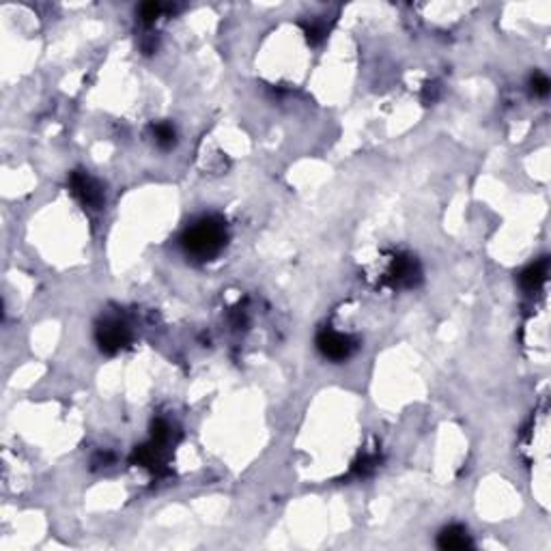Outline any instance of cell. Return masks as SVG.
<instances>
[{
    "mask_svg": "<svg viewBox=\"0 0 551 551\" xmlns=\"http://www.w3.org/2000/svg\"><path fill=\"white\" fill-rule=\"evenodd\" d=\"M222 244H224V229H222V224H218L213 220L199 222L197 226H192L183 237L185 250L201 258L213 256L222 248Z\"/></svg>",
    "mask_w": 551,
    "mask_h": 551,
    "instance_id": "obj_1",
    "label": "cell"
},
{
    "mask_svg": "<svg viewBox=\"0 0 551 551\" xmlns=\"http://www.w3.org/2000/svg\"><path fill=\"white\" fill-rule=\"evenodd\" d=\"M317 345H319L321 353L330 360H345L353 351V343H351L349 336L338 334V332H330V330H326L319 336Z\"/></svg>",
    "mask_w": 551,
    "mask_h": 551,
    "instance_id": "obj_2",
    "label": "cell"
},
{
    "mask_svg": "<svg viewBox=\"0 0 551 551\" xmlns=\"http://www.w3.org/2000/svg\"><path fill=\"white\" fill-rule=\"evenodd\" d=\"M72 187L78 197L82 199V203L91 205V207H100L102 203V190L97 187V183L88 177V175H74L72 177Z\"/></svg>",
    "mask_w": 551,
    "mask_h": 551,
    "instance_id": "obj_3",
    "label": "cell"
},
{
    "mask_svg": "<svg viewBox=\"0 0 551 551\" xmlns=\"http://www.w3.org/2000/svg\"><path fill=\"white\" fill-rule=\"evenodd\" d=\"M97 338H100V345L106 351H117V349H121L127 343V330L117 321H108V323H104V326L100 328V334H97Z\"/></svg>",
    "mask_w": 551,
    "mask_h": 551,
    "instance_id": "obj_4",
    "label": "cell"
},
{
    "mask_svg": "<svg viewBox=\"0 0 551 551\" xmlns=\"http://www.w3.org/2000/svg\"><path fill=\"white\" fill-rule=\"evenodd\" d=\"M439 545L444 549H465V547H470V536L463 528L455 526V528H448V530L442 532Z\"/></svg>",
    "mask_w": 551,
    "mask_h": 551,
    "instance_id": "obj_5",
    "label": "cell"
},
{
    "mask_svg": "<svg viewBox=\"0 0 551 551\" xmlns=\"http://www.w3.org/2000/svg\"><path fill=\"white\" fill-rule=\"evenodd\" d=\"M545 278H547V265L540 263V265H532V267L522 276V282H524L526 288L536 291V288L545 282Z\"/></svg>",
    "mask_w": 551,
    "mask_h": 551,
    "instance_id": "obj_6",
    "label": "cell"
},
{
    "mask_svg": "<svg viewBox=\"0 0 551 551\" xmlns=\"http://www.w3.org/2000/svg\"><path fill=\"white\" fill-rule=\"evenodd\" d=\"M155 140L161 147H173L175 145V129H173V125H168V123L157 125L155 127Z\"/></svg>",
    "mask_w": 551,
    "mask_h": 551,
    "instance_id": "obj_7",
    "label": "cell"
},
{
    "mask_svg": "<svg viewBox=\"0 0 551 551\" xmlns=\"http://www.w3.org/2000/svg\"><path fill=\"white\" fill-rule=\"evenodd\" d=\"M532 84H534V93H538V95H547V91H549V80H547L545 76H536Z\"/></svg>",
    "mask_w": 551,
    "mask_h": 551,
    "instance_id": "obj_8",
    "label": "cell"
}]
</instances>
